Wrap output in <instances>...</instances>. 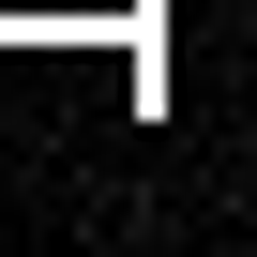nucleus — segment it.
Returning <instances> with one entry per match:
<instances>
[]
</instances>
